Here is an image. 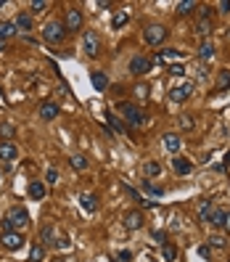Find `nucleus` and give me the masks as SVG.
<instances>
[{
    "label": "nucleus",
    "instance_id": "nucleus-1",
    "mask_svg": "<svg viewBox=\"0 0 230 262\" xmlns=\"http://www.w3.org/2000/svg\"><path fill=\"white\" fill-rule=\"evenodd\" d=\"M116 111H119V114L124 117V122L133 124V127H143L146 119H148L146 111L138 106V103H133V101H119V103H116Z\"/></svg>",
    "mask_w": 230,
    "mask_h": 262
},
{
    "label": "nucleus",
    "instance_id": "nucleus-2",
    "mask_svg": "<svg viewBox=\"0 0 230 262\" xmlns=\"http://www.w3.org/2000/svg\"><path fill=\"white\" fill-rule=\"evenodd\" d=\"M0 225H3V233L5 231H22V228L29 225V212L24 207H11Z\"/></svg>",
    "mask_w": 230,
    "mask_h": 262
},
{
    "label": "nucleus",
    "instance_id": "nucleus-3",
    "mask_svg": "<svg viewBox=\"0 0 230 262\" xmlns=\"http://www.w3.org/2000/svg\"><path fill=\"white\" fill-rule=\"evenodd\" d=\"M67 35H69V32H67V24L58 22V19H53V22H48V24L43 27V40L48 43V45H61Z\"/></svg>",
    "mask_w": 230,
    "mask_h": 262
},
{
    "label": "nucleus",
    "instance_id": "nucleus-4",
    "mask_svg": "<svg viewBox=\"0 0 230 262\" xmlns=\"http://www.w3.org/2000/svg\"><path fill=\"white\" fill-rule=\"evenodd\" d=\"M169 29L164 27V24H148L146 29H143V40H146V45H161L164 40H167Z\"/></svg>",
    "mask_w": 230,
    "mask_h": 262
},
{
    "label": "nucleus",
    "instance_id": "nucleus-5",
    "mask_svg": "<svg viewBox=\"0 0 230 262\" xmlns=\"http://www.w3.org/2000/svg\"><path fill=\"white\" fill-rule=\"evenodd\" d=\"M24 244H27V238L22 236V231H5L0 236V246H3L5 252H19Z\"/></svg>",
    "mask_w": 230,
    "mask_h": 262
},
{
    "label": "nucleus",
    "instance_id": "nucleus-6",
    "mask_svg": "<svg viewBox=\"0 0 230 262\" xmlns=\"http://www.w3.org/2000/svg\"><path fill=\"white\" fill-rule=\"evenodd\" d=\"M82 53L88 58H95L98 53H101V37H98V32H85L82 35Z\"/></svg>",
    "mask_w": 230,
    "mask_h": 262
},
{
    "label": "nucleus",
    "instance_id": "nucleus-7",
    "mask_svg": "<svg viewBox=\"0 0 230 262\" xmlns=\"http://www.w3.org/2000/svg\"><path fill=\"white\" fill-rule=\"evenodd\" d=\"M151 67H154V58H148V56H135L133 61H130V74H135V77L148 74Z\"/></svg>",
    "mask_w": 230,
    "mask_h": 262
},
{
    "label": "nucleus",
    "instance_id": "nucleus-8",
    "mask_svg": "<svg viewBox=\"0 0 230 262\" xmlns=\"http://www.w3.org/2000/svg\"><path fill=\"white\" fill-rule=\"evenodd\" d=\"M193 88H196L193 82H183V85H177V88L169 90V101H172V103H183V101H188V98L193 95Z\"/></svg>",
    "mask_w": 230,
    "mask_h": 262
},
{
    "label": "nucleus",
    "instance_id": "nucleus-9",
    "mask_svg": "<svg viewBox=\"0 0 230 262\" xmlns=\"http://www.w3.org/2000/svg\"><path fill=\"white\" fill-rule=\"evenodd\" d=\"M122 222H124V228H127V231H140L143 222H146V217H143L140 209H130V212H124Z\"/></svg>",
    "mask_w": 230,
    "mask_h": 262
},
{
    "label": "nucleus",
    "instance_id": "nucleus-10",
    "mask_svg": "<svg viewBox=\"0 0 230 262\" xmlns=\"http://www.w3.org/2000/svg\"><path fill=\"white\" fill-rule=\"evenodd\" d=\"M64 24H67V32H80L82 29V11L80 8H69L67 11V19H64Z\"/></svg>",
    "mask_w": 230,
    "mask_h": 262
},
{
    "label": "nucleus",
    "instance_id": "nucleus-11",
    "mask_svg": "<svg viewBox=\"0 0 230 262\" xmlns=\"http://www.w3.org/2000/svg\"><path fill=\"white\" fill-rule=\"evenodd\" d=\"M0 159L3 162H14V159H19V146L14 141H0Z\"/></svg>",
    "mask_w": 230,
    "mask_h": 262
},
{
    "label": "nucleus",
    "instance_id": "nucleus-12",
    "mask_svg": "<svg viewBox=\"0 0 230 262\" xmlns=\"http://www.w3.org/2000/svg\"><path fill=\"white\" fill-rule=\"evenodd\" d=\"M56 238H58V236H56V225H53V222H45V225L40 228V244L43 246H53Z\"/></svg>",
    "mask_w": 230,
    "mask_h": 262
},
{
    "label": "nucleus",
    "instance_id": "nucleus-13",
    "mask_svg": "<svg viewBox=\"0 0 230 262\" xmlns=\"http://www.w3.org/2000/svg\"><path fill=\"white\" fill-rule=\"evenodd\" d=\"M58 114H61V106L53 103V101H45L40 106V119H45V122H53Z\"/></svg>",
    "mask_w": 230,
    "mask_h": 262
},
{
    "label": "nucleus",
    "instance_id": "nucleus-14",
    "mask_svg": "<svg viewBox=\"0 0 230 262\" xmlns=\"http://www.w3.org/2000/svg\"><path fill=\"white\" fill-rule=\"evenodd\" d=\"M122 188H124V193H127V196H130V199L135 201L138 207H156V201H148L146 196H140V193H138L133 186H130V183H122Z\"/></svg>",
    "mask_w": 230,
    "mask_h": 262
},
{
    "label": "nucleus",
    "instance_id": "nucleus-15",
    "mask_svg": "<svg viewBox=\"0 0 230 262\" xmlns=\"http://www.w3.org/2000/svg\"><path fill=\"white\" fill-rule=\"evenodd\" d=\"M212 214H214V207L209 199H201L199 201V220L207 222V225H212Z\"/></svg>",
    "mask_w": 230,
    "mask_h": 262
},
{
    "label": "nucleus",
    "instance_id": "nucleus-16",
    "mask_svg": "<svg viewBox=\"0 0 230 262\" xmlns=\"http://www.w3.org/2000/svg\"><path fill=\"white\" fill-rule=\"evenodd\" d=\"M180 56H183V50H177V48H161L154 56V64H167L169 58H180Z\"/></svg>",
    "mask_w": 230,
    "mask_h": 262
},
{
    "label": "nucleus",
    "instance_id": "nucleus-17",
    "mask_svg": "<svg viewBox=\"0 0 230 262\" xmlns=\"http://www.w3.org/2000/svg\"><path fill=\"white\" fill-rule=\"evenodd\" d=\"M27 193H29V199L43 201L48 191H45V183H40V180H32V183H29V188H27Z\"/></svg>",
    "mask_w": 230,
    "mask_h": 262
},
{
    "label": "nucleus",
    "instance_id": "nucleus-18",
    "mask_svg": "<svg viewBox=\"0 0 230 262\" xmlns=\"http://www.w3.org/2000/svg\"><path fill=\"white\" fill-rule=\"evenodd\" d=\"M214 58V45L209 43V40H201V45H199V61L201 64H209Z\"/></svg>",
    "mask_w": 230,
    "mask_h": 262
},
{
    "label": "nucleus",
    "instance_id": "nucleus-19",
    "mask_svg": "<svg viewBox=\"0 0 230 262\" xmlns=\"http://www.w3.org/2000/svg\"><path fill=\"white\" fill-rule=\"evenodd\" d=\"M180 146H183V141H180V135H177V133H167V135H164V148H167L169 154H177V151H180Z\"/></svg>",
    "mask_w": 230,
    "mask_h": 262
},
{
    "label": "nucleus",
    "instance_id": "nucleus-20",
    "mask_svg": "<svg viewBox=\"0 0 230 262\" xmlns=\"http://www.w3.org/2000/svg\"><path fill=\"white\" fill-rule=\"evenodd\" d=\"M103 117H106V124L111 127V133H116V135H124V124L119 122V117H116L114 111H106Z\"/></svg>",
    "mask_w": 230,
    "mask_h": 262
},
{
    "label": "nucleus",
    "instance_id": "nucleus-21",
    "mask_svg": "<svg viewBox=\"0 0 230 262\" xmlns=\"http://www.w3.org/2000/svg\"><path fill=\"white\" fill-rule=\"evenodd\" d=\"M212 225L214 228H222V231H230V228H228V209H214Z\"/></svg>",
    "mask_w": 230,
    "mask_h": 262
},
{
    "label": "nucleus",
    "instance_id": "nucleus-22",
    "mask_svg": "<svg viewBox=\"0 0 230 262\" xmlns=\"http://www.w3.org/2000/svg\"><path fill=\"white\" fill-rule=\"evenodd\" d=\"M196 8H199L196 0H180V3H177V16H190Z\"/></svg>",
    "mask_w": 230,
    "mask_h": 262
},
{
    "label": "nucleus",
    "instance_id": "nucleus-23",
    "mask_svg": "<svg viewBox=\"0 0 230 262\" xmlns=\"http://www.w3.org/2000/svg\"><path fill=\"white\" fill-rule=\"evenodd\" d=\"M172 167H175L177 175H188L190 169H193V165H190L188 159H183V156H175V159H172Z\"/></svg>",
    "mask_w": 230,
    "mask_h": 262
},
{
    "label": "nucleus",
    "instance_id": "nucleus-24",
    "mask_svg": "<svg viewBox=\"0 0 230 262\" xmlns=\"http://www.w3.org/2000/svg\"><path fill=\"white\" fill-rule=\"evenodd\" d=\"M196 35H199V37H209V35H212V19H201L199 16V22H196Z\"/></svg>",
    "mask_w": 230,
    "mask_h": 262
},
{
    "label": "nucleus",
    "instance_id": "nucleus-25",
    "mask_svg": "<svg viewBox=\"0 0 230 262\" xmlns=\"http://www.w3.org/2000/svg\"><path fill=\"white\" fill-rule=\"evenodd\" d=\"M90 80H93V88L95 90H106L109 88V77L103 74V71H93V74H90Z\"/></svg>",
    "mask_w": 230,
    "mask_h": 262
},
{
    "label": "nucleus",
    "instance_id": "nucleus-26",
    "mask_svg": "<svg viewBox=\"0 0 230 262\" xmlns=\"http://www.w3.org/2000/svg\"><path fill=\"white\" fill-rule=\"evenodd\" d=\"M45 260V246L37 241V244H32V249H29V262H43Z\"/></svg>",
    "mask_w": 230,
    "mask_h": 262
},
{
    "label": "nucleus",
    "instance_id": "nucleus-27",
    "mask_svg": "<svg viewBox=\"0 0 230 262\" xmlns=\"http://www.w3.org/2000/svg\"><path fill=\"white\" fill-rule=\"evenodd\" d=\"M80 204L85 207V212H90V214H93L95 209H98V204H95V196H93V193H82V196H80Z\"/></svg>",
    "mask_w": 230,
    "mask_h": 262
},
{
    "label": "nucleus",
    "instance_id": "nucleus-28",
    "mask_svg": "<svg viewBox=\"0 0 230 262\" xmlns=\"http://www.w3.org/2000/svg\"><path fill=\"white\" fill-rule=\"evenodd\" d=\"M16 24L14 22H3V24H0V40H8V37H14L16 35Z\"/></svg>",
    "mask_w": 230,
    "mask_h": 262
},
{
    "label": "nucleus",
    "instance_id": "nucleus-29",
    "mask_svg": "<svg viewBox=\"0 0 230 262\" xmlns=\"http://www.w3.org/2000/svg\"><path fill=\"white\" fill-rule=\"evenodd\" d=\"M69 165H71V169L82 172V169H88V159H85L82 154H74V156H69Z\"/></svg>",
    "mask_w": 230,
    "mask_h": 262
},
{
    "label": "nucleus",
    "instance_id": "nucleus-30",
    "mask_svg": "<svg viewBox=\"0 0 230 262\" xmlns=\"http://www.w3.org/2000/svg\"><path fill=\"white\" fill-rule=\"evenodd\" d=\"M230 88V71L228 69H222V71H217V90H228Z\"/></svg>",
    "mask_w": 230,
    "mask_h": 262
},
{
    "label": "nucleus",
    "instance_id": "nucleus-31",
    "mask_svg": "<svg viewBox=\"0 0 230 262\" xmlns=\"http://www.w3.org/2000/svg\"><path fill=\"white\" fill-rule=\"evenodd\" d=\"M159 172H161V165H159V162H146V167H143V175H146V180L156 178Z\"/></svg>",
    "mask_w": 230,
    "mask_h": 262
},
{
    "label": "nucleus",
    "instance_id": "nucleus-32",
    "mask_svg": "<svg viewBox=\"0 0 230 262\" xmlns=\"http://www.w3.org/2000/svg\"><path fill=\"white\" fill-rule=\"evenodd\" d=\"M14 24H16V29H22V32H29V29H32V16H29V14H19Z\"/></svg>",
    "mask_w": 230,
    "mask_h": 262
},
{
    "label": "nucleus",
    "instance_id": "nucleus-33",
    "mask_svg": "<svg viewBox=\"0 0 230 262\" xmlns=\"http://www.w3.org/2000/svg\"><path fill=\"white\" fill-rule=\"evenodd\" d=\"M127 22H130V14H127V11H116V14H114V22H111V27H114V29H122Z\"/></svg>",
    "mask_w": 230,
    "mask_h": 262
},
{
    "label": "nucleus",
    "instance_id": "nucleus-34",
    "mask_svg": "<svg viewBox=\"0 0 230 262\" xmlns=\"http://www.w3.org/2000/svg\"><path fill=\"white\" fill-rule=\"evenodd\" d=\"M143 191L151 193V196H156V199H159V196H164V188H161V186H154L151 180H143Z\"/></svg>",
    "mask_w": 230,
    "mask_h": 262
},
{
    "label": "nucleus",
    "instance_id": "nucleus-35",
    "mask_svg": "<svg viewBox=\"0 0 230 262\" xmlns=\"http://www.w3.org/2000/svg\"><path fill=\"white\" fill-rule=\"evenodd\" d=\"M161 257L167 260V262H175V260H177V249H175V244H164V246H161Z\"/></svg>",
    "mask_w": 230,
    "mask_h": 262
},
{
    "label": "nucleus",
    "instance_id": "nucleus-36",
    "mask_svg": "<svg viewBox=\"0 0 230 262\" xmlns=\"http://www.w3.org/2000/svg\"><path fill=\"white\" fill-rule=\"evenodd\" d=\"M133 95H135V101H146V98H148V85H135V88H133Z\"/></svg>",
    "mask_w": 230,
    "mask_h": 262
},
{
    "label": "nucleus",
    "instance_id": "nucleus-37",
    "mask_svg": "<svg viewBox=\"0 0 230 262\" xmlns=\"http://www.w3.org/2000/svg\"><path fill=\"white\" fill-rule=\"evenodd\" d=\"M0 135H3L5 141H11L16 135V130H14V124H0Z\"/></svg>",
    "mask_w": 230,
    "mask_h": 262
},
{
    "label": "nucleus",
    "instance_id": "nucleus-38",
    "mask_svg": "<svg viewBox=\"0 0 230 262\" xmlns=\"http://www.w3.org/2000/svg\"><path fill=\"white\" fill-rule=\"evenodd\" d=\"M207 244H212V246H217V249H222V246H228V241L222 238V236H209Z\"/></svg>",
    "mask_w": 230,
    "mask_h": 262
},
{
    "label": "nucleus",
    "instance_id": "nucleus-39",
    "mask_svg": "<svg viewBox=\"0 0 230 262\" xmlns=\"http://www.w3.org/2000/svg\"><path fill=\"white\" fill-rule=\"evenodd\" d=\"M177 124H180L183 130H193V117H180V119H177Z\"/></svg>",
    "mask_w": 230,
    "mask_h": 262
},
{
    "label": "nucleus",
    "instance_id": "nucleus-40",
    "mask_svg": "<svg viewBox=\"0 0 230 262\" xmlns=\"http://www.w3.org/2000/svg\"><path fill=\"white\" fill-rule=\"evenodd\" d=\"M116 262H133V252H127V249H119V252H116Z\"/></svg>",
    "mask_w": 230,
    "mask_h": 262
},
{
    "label": "nucleus",
    "instance_id": "nucleus-41",
    "mask_svg": "<svg viewBox=\"0 0 230 262\" xmlns=\"http://www.w3.org/2000/svg\"><path fill=\"white\" fill-rule=\"evenodd\" d=\"M48 5H50L48 0H32V3H29V8H32V11H45Z\"/></svg>",
    "mask_w": 230,
    "mask_h": 262
},
{
    "label": "nucleus",
    "instance_id": "nucleus-42",
    "mask_svg": "<svg viewBox=\"0 0 230 262\" xmlns=\"http://www.w3.org/2000/svg\"><path fill=\"white\" fill-rule=\"evenodd\" d=\"M71 244H69V236H58L56 238V244H53V249H69Z\"/></svg>",
    "mask_w": 230,
    "mask_h": 262
},
{
    "label": "nucleus",
    "instance_id": "nucleus-43",
    "mask_svg": "<svg viewBox=\"0 0 230 262\" xmlns=\"http://www.w3.org/2000/svg\"><path fill=\"white\" fill-rule=\"evenodd\" d=\"M45 180H48L50 186H53V183H58V169H56V167H50L48 172H45Z\"/></svg>",
    "mask_w": 230,
    "mask_h": 262
},
{
    "label": "nucleus",
    "instance_id": "nucleus-44",
    "mask_svg": "<svg viewBox=\"0 0 230 262\" xmlns=\"http://www.w3.org/2000/svg\"><path fill=\"white\" fill-rule=\"evenodd\" d=\"M169 74H172V77H183V74H185V69H183L180 64H175V67H169Z\"/></svg>",
    "mask_w": 230,
    "mask_h": 262
},
{
    "label": "nucleus",
    "instance_id": "nucleus-45",
    "mask_svg": "<svg viewBox=\"0 0 230 262\" xmlns=\"http://www.w3.org/2000/svg\"><path fill=\"white\" fill-rule=\"evenodd\" d=\"M199 254L204 260H212V249H209V246H199Z\"/></svg>",
    "mask_w": 230,
    "mask_h": 262
},
{
    "label": "nucleus",
    "instance_id": "nucleus-46",
    "mask_svg": "<svg viewBox=\"0 0 230 262\" xmlns=\"http://www.w3.org/2000/svg\"><path fill=\"white\" fill-rule=\"evenodd\" d=\"M196 71H199V74H196L199 80H207V64H201V61H199V69H196Z\"/></svg>",
    "mask_w": 230,
    "mask_h": 262
},
{
    "label": "nucleus",
    "instance_id": "nucleus-47",
    "mask_svg": "<svg viewBox=\"0 0 230 262\" xmlns=\"http://www.w3.org/2000/svg\"><path fill=\"white\" fill-rule=\"evenodd\" d=\"M101 133H103V138H114V133H111L109 124H101Z\"/></svg>",
    "mask_w": 230,
    "mask_h": 262
},
{
    "label": "nucleus",
    "instance_id": "nucleus-48",
    "mask_svg": "<svg viewBox=\"0 0 230 262\" xmlns=\"http://www.w3.org/2000/svg\"><path fill=\"white\" fill-rule=\"evenodd\" d=\"M220 11L222 14H230V0H220Z\"/></svg>",
    "mask_w": 230,
    "mask_h": 262
},
{
    "label": "nucleus",
    "instance_id": "nucleus-49",
    "mask_svg": "<svg viewBox=\"0 0 230 262\" xmlns=\"http://www.w3.org/2000/svg\"><path fill=\"white\" fill-rule=\"evenodd\" d=\"M222 169H225V172L230 175V151L225 154V159H222Z\"/></svg>",
    "mask_w": 230,
    "mask_h": 262
},
{
    "label": "nucleus",
    "instance_id": "nucleus-50",
    "mask_svg": "<svg viewBox=\"0 0 230 262\" xmlns=\"http://www.w3.org/2000/svg\"><path fill=\"white\" fill-rule=\"evenodd\" d=\"M3 50H5V45H3V43H0V53H3Z\"/></svg>",
    "mask_w": 230,
    "mask_h": 262
},
{
    "label": "nucleus",
    "instance_id": "nucleus-51",
    "mask_svg": "<svg viewBox=\"0 0 230 262\" xmlns=\"http://www.w3.org/2000/svg\"><path fill=\"white\" fill-rule=\"evenodd\" d=\"M0 101H3V90H0Z\"/></svg>",
    "mask_w": 230,
    "mask_h": 262
}]
</instances>
